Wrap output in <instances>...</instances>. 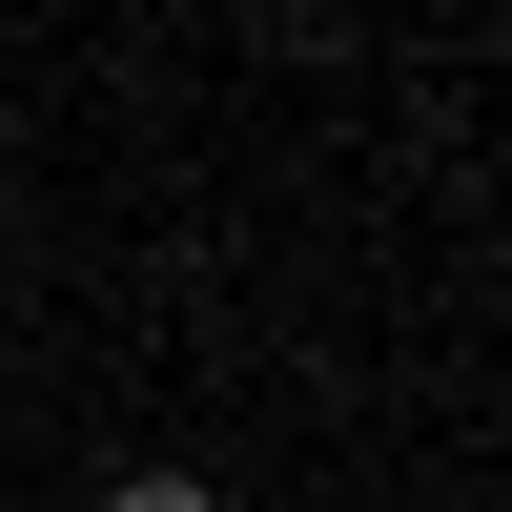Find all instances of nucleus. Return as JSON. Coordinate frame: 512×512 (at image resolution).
<instances>
[{
	"mask_svg": "<svg viewBox=\"0 0 512 512\" xmlns=\"http://www.w3.org/2000/svg\"><path fill=\"white\" fill-rule=\"evenodd\" d=\"M103 512H226L205 472H103Z\"/></svg>",
	"mask_w": 512,
	"mask_h": 512,
	"instance_id": "1",
	"label": "nucleus"
}]
</instances>
